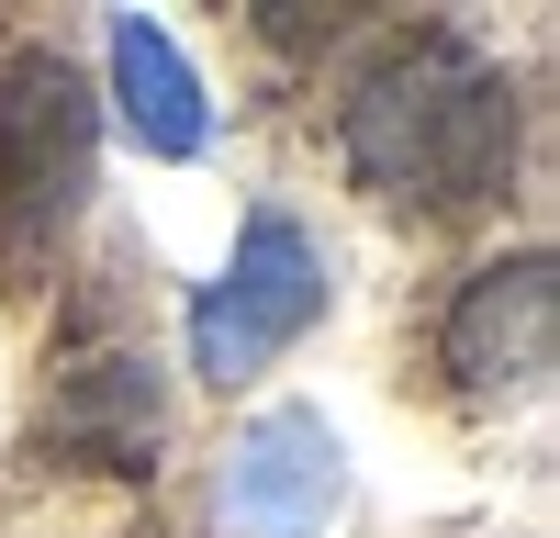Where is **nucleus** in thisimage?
Returning <instances> with one entry per match:
<instances>
[{
	"label": "nucleus",
	"instance_id": "obj_7",
	"mask_svg": "<svg viewBox=\"0 0 560 538\" xmlns=\"http://www.w3.org/2000/svg\"><path fill=\"white\" fill-rule=\"evenodd\" d=\"M57 437H90L102 471H158L147 460V448H158V382H147V359H90V371L68 382V404H57Z\"/></svg>",
	"mask_w": 560,
	"mask_h": 538
},
{
	"label": "nucleus",
	"instance_id": "obj_3",
	"mask_svg": "<svg viewBox=\"0 0 560 538\" xmlns=\"http://www.w3.org/2000/svg\"><path fill=\"white\" fill-rule=\"evenodd\" d=\"M90 147H102V124H90V90L68 57L34 45L0 68V213L23 236H57L90 202Z\"/></svg>",
	"mask_w": 560,
	"mask_h": 538
},
{
	"label": "nucleus",
	"instance_id": "obj_5",
	"mask_svg": "<svg viewBox=\"0 0 560 538\" xmlns=\"http://www.w3.org/2000/svg\"><path fill=\"white\" fill-rule=\"evenodd\" d=\"M348 505V448L314 404H269L224 460V527L236 538H314Z\"/></svg>",
	"mask_w": 560,
	"mask_h": 538
},
{
	"label": "nucleus",
	"instance_id": "obj_2",
	"mask_svg": "<svg viewBox=\"0 0 560 538\" xmlns=\"http://www.w3.org/2000/svg\"><path fill=\"white\" fill-rule=\"evenodd\" d=\"M314 314H325V247L280 202H258L236 258H224V281H202V303H191V371L202 382H247V371H269V359L314 326Z\"/></svg>",
	"mask_w": 560,
	"mask_h": 538
},
{
	"label": "nucleus",
	"instance_id": "obj_1",
	"mask_svg": "<svg viewBox=\"0 0 560 538\" xmlns=\"http://www.w3.org/2000/svg\"><path fill=\"white\" fill-rule=\"evenodd\" d=\"M348 168L404 213L493 202L516 168V79L459 34H404L348 90Z\"/></svg>",
	"mask_w": 560,
	"mask_h": 538
},
{
	"label": "nucleus",
	"instance_id": "obj_4",
	"mask_svg": "<svg viewBox=\"0 0 560 538\" xmlns=\"http://www.w3.org/2000/svg\"><path fill=\"white\" fill-rule=\"evenodd\" d=\"M549 348H560V292H549V258H538V247L471 269V292L448 303V337H438V359L459 371L471 404L538 393V382H549Z\"/></svg>",
	"mask_w": 560,
	"mask_h": 538
},
{
	"label": "nucleus",
	"instance_id": "obj_6",
	"mask_svg": "<svg viewBox=\"0 0 560 538\" xmlns=\"http://www.w3.org/2000/svg\"><path fill=\"white\" fill-rule=\"evenodd\" d=\"M113 102H124V124H135V147H147V157H202V134H213L191 57H179L168 23H147V12L113 23Z\"/></svg>",
	"mask_w": 560,
	"mask_h": 538
}]
</instances>
